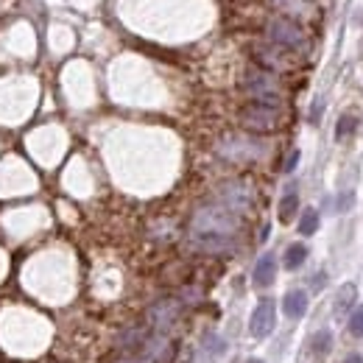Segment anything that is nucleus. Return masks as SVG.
<instances>
[{
    "label": "nucleus",
    "mask_w": 363,
    "mask_h": 363,
    "mask_svg": "<svg viewBox=\"0 0 363 363\" xmlns=\"http://www.w3.org/2000/svg\"><path fill=\"white\" fill-rule=\"evenodd\" d=\"M330 344H333V336L325 330V333H316L313 338H310V347H313V352L316 355H325L327 349H330Z\"/></svg>",
    "instance_id": "obj_9"
},
{
    "label": "nucleus",
    "mask_w": 363,
    "mask_h": 363,
    "mask_svg": "<svg viewBox=\"0 0 363 363\" xmlns=\"http://www.w3.org/2000/svg\"><path fill=\"white\" fill-rule=\"evenodd\" d=\"M344 363H363V358H360V355H349Z\"/></svg>",
    "instance_id": "obj_13"
},
{
    "label": "nucleus",
    "mask_w": 363,
    "mask_h": 363,
    "mask_svg": "<svg viewBox=\"0 0 363 363\" xmlns=\"http://www.w3.org/2000/svg\"><path fill=\"white\" fill-rule=\"evenodd\" d=\"M307 260V249L302 246V244H294V246H288V252H285V268H299L302 263Z\"/></svg>",
    "instance_id": "obj_7"
},
{
    "label": "nucleus",
    "mask_w": 363,
    "mask_h": 363,
    "mask_svg": "<svg viewBox=\"0 0 363 363\" xmlns=\"http://www.w3.org/2000/svg\"><path fill=\"white\" fill-rule=\"evenodd\" d=\"M296 210H299V196H296V190H288L279 201V221L288 224L296 215Z\"/></svg>",
    "instance_id": "obj_6"
},
{
    "label": "nucleus",
    "mask_w": 363,
    "mask_h": 363,
    "mask_svg": "<svg viewBox=\"0 0 363 363\" xmlns=\"http://www.w3.org/2000/svg\"><path fill=\"white\" fill-rule=\"evenodd\" d=\"M296 163H299V151H291L288 163H285V171H294V168H296Z\"/></svg>",
    "instance_id": "obj_12"
},
{
    "label": "nucleus",
    "mask_w": 363,
    "mask_h": 363,
    "mask_svg": "<svg viewBox=\"0 0 363 363\" xmlns=\"http://www.w3.org/2000/svg\"><path fill=\"white\" fill-rule=\"evenodd\" d=\"M240 124L246 129H255V132H268L277 126V106H266V104H249L240 109Z\"/></svg>",
    "instance_id": "obj_1"
},
{
    "label": "nucleus",
    "mask_w": 363,
    "mask_h": 363,
    "mask_svg": "<svg viewBox=\"0 0 363 363\" xmlns=\"http://www.w3.org/2000/svg\"><path fill=\"white\" fill-rule=\"evenodd\" d=\"M249 330L255 338H266L271 330H274V302L271 299H263L255 313H252V321H249Z\"/></svg>",
    "instance_id": "obj_3"
},
{
    "label": "nucleus",
    "mask_w": 363,
    "mask_h": 363,
    "mask_svg": "<svg viewBox=\"0 0 363 363\" xmlns=\"http://www.w3.org/2000/svg\"><path fill=\"white\" fill-rule=\"evenodd\" d=\"M274 274H277V260H274V255H263L260 260H257V266H255V285H271L274 282Z\"/></svg>",
    "instance_id": "obj_5"
},
{
    "label": "nucleus",
    "mask_w": 363,
    "mask_h": 363,
    "mask_svg": "<svg viewBox=\"0 0 363 363\" xmlns=\"http://www.w3.org/2000/svg\"><path fill=\"white\" fill-rule=\"evenodd\" d=\"M268 36L274 39L277 45H282V48H305V34H302V28L296 23L285 20V17L271 20Z\"/></svg>",
    "instance_id": "obj_2"
},
{
    "label": "nucleus",
    "mask_w": 363,
    "mask_h": 363,
    "mask_svg": "<svg viewBox=\"0 0 363 363\" xmlns=\"http://www.w3.org/2000/svg\"><path fill=\"white\" fill-rule=\"evenodd\" d=\"M318 229V213L316 210H305L302 213V221H299V232L302 235H313Z\"/></svg>",
    "instance_id": "obj_8"
},
{
    "label": "nucleus",
    "mask_w": 363,
    "mask_h": 363,
    "mask_svg": "<svg viewBox=\"0 0 363 363\" xmlns=\"http://www.w3.org/2000/svg\"><path fill=\"white\" fill-rule=\"evenodd\" d=\"M349 132H355V117L344 115V117L338 120V129H336V134H338V137H347Z\"/></svg>",
    "instance_id": "obj_11"
},
{
    "label": "nucleus",
    "mask_w": 363,
    "mask_h": 363,
    "mask_svg": "<svg viewBox=\"0 0 363 363\" xmlns=\"http://www.w3.org/2000/svg\"><path fill=\"white\" fill-rule=\"evenodd\" d=\"M349 333H352L355 338H360V336H363V305H360V307H355V310H352V316H349Z\"/></svg>",
    "instance_id": "obj_10"
},
{
    "label": "nucleus",
    "mask_w": 363,
    "mask_h": 363,
    "mask_svg": "<svg viewBox=\"0 0 363 363\" xmlns=\"http://www.w3.org/2000/svg\"><path fill=\"white\" fill-rule=\"evenodd\" d=\"M282 310L288 318H302L307 313V294L305 291H288L282 299Z\"/></svg>",
    "instance_id": "obj_4"
},
{
    "label": "nucleus",
    "mask_w": 363,
    "mask_h": 363,
    "mask_svg": "<svg viewBox=\"0 0 363 363\" xmlns=\"http://www.w3.org/2000/svg\"><path fill=\"white\" fill-rule=\"evenodd\" d=\"M249 363H263V360H249Z\"/></svg>",
    "instance_id": "obj_14"
}]
</instances>
